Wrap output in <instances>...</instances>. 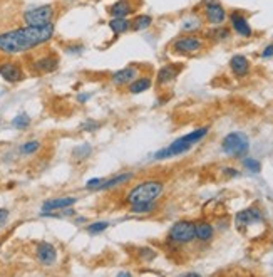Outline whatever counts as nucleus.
Listing matches in <instances>:
<instances>
[{"mask_svg":"<svg viewBox=\"0 0 273 277\" xmlns=\"http://www.w3.org/2000/svg\"><path fill=\"white\" fill-rule=\"evenodd\" d=\"M56 26H26L12 29L7 32H0V54L4 56H18L36 49L39 46L47 44L54 37Z\"/></svg>","mask_w":273,"mask_h":277,"instance_id":"f257e3e1","label":"nucleus"},{"mask_svg":"<svg viewBox=\"0 0 273 277\" xmlns=\"http://www.w3.org/2000/svg\"><path fill=\"white\" fill-rule=\"evenodd\" d=\"M208 131H210V128L203 126V128H198V130L188 133V135L178 138V140H174L170 146L156 151L154 158L156 160H168V158H174V156L184 155V153H188L196 143H200L201 140H203V138L208 135Z\"/></svg>","mask_w":273,"mask_h":277,"instance_id":"f03ea898","label":"nucleus"},{"mask_svg":"<svg viewBox=\"0 0 273 277\" xmlns=\"http://www.w3.org/2000/svg\"><path fill=\"white\" fill-rule=\"evenodd\" d=\"M164 192V183L161 180L150 178L144 180L141 183H138L131 192L126 195L128 205L134 203H142V202H158V198L161 197Z\"/></svg>","mask_w":273,"mask_h":277,"instance_id":"7ed1b4c3","label":"nucleus"},{"mask_svg":"<svg viewBox=\"0 0 273 277\" xmlns=\"http://www.w3.org/2000/svg\"><path fill=\"white\" fill-rule=\"evenodd\" d=\"M248 150H250V141H248V136L242 131L228 133L222 141V151L224 155L233 156V158H243V156H246Z\"/></svg>","mask_w":273,"mask_h":277,"instance_id":"20e7f679","label":"nucleus"},{"mask_svg":"<svg viewBox=\"0 0 273 277\" xmlns=\"http://www.w3.org/2000/svg\"><path fill=\"white\" fill-rule=\"evenodd\" d=\"M54 17H56V6L46 4V6H39L26 11L22 16V21L26 26H46V24H50L54 21Z\"/></svg>","mask_w":273,"mask_h":277,"instance_id":"39448f33","label":"nucleus"},{"mask_svg":"<svg viewBox=\"0 0 273 277\" xmlns=\"http://www.w3.org/2000/svg\"><path fill=\"white\" fill-rule=\"evenodd\" d=\"M168 240L174 245H188L194 240V222L180 220L168 232Z\"/></svg>","mask_w":273,"mask_h":277,"instance_id":"423d86ee","label":"nucleus"},{"mask_svg":"<svg viewBox=\"0 0 273 277\" xmlns=\"http://www.w3.org/2000/svg\"><path fill=\"white\" fill-rule=\"evenodd\" d=\"M204 49V41L198 36H183L171 44V51L178 56H194Z\"/></svg>","mask_w":273,"mask_h":277,"instance_id":"0eeeda50","label":"nucleus"},{"mask_svg":"<svg viewBox=\"0 0 273 277\" xmlns=\"http://www.w3.org/2000/svg\"><path fill=\"white\" fill-rule=\"evenodd\" d=\"M26 71L22 63L16 59H4L0 61V78L8 84H17L26 79Z\"/></svg>","mask_w":273,"mask_h":277,"instance_id":"6e6552de","label":"nucleus"},{"mask_svg":"<svg viewBox=\"0 0 273 277\" xmlns=\"http://www.w3.org/2000/svg\"><path fill=\"white\" fill-rule=\"evenodd\" d=\"M262 222H263V213L258 207L245 208V210H242V212H238L236 217H234V225H236V228H240V230L255 225V223H262Z\"/></svg>","mask_w":273,"mask_h":277,"instance_id":"1a4fd4ad","label":"nucleus"},{"mask_svg":"<svg viewBox=\"0 0 273 277\" xmlns=\"http://www.w3.org/2000/svg\"><path fill=\"white\" fill-rule=\"evenodd\" d=\"M59 68V56L54 52H46L32 61V69L37 74H50Z\"/></svg>","mask_w":273,"mask_h":277,"instance_id":"9d476101","label":"nucleus"},{"mask_svg":"<svg viewBox=\"0 0 273 277\" xmlns=\"http://www.w3.org/2000/svg\"><path fill=\"white\" fill-rule=\"evenodd\" d=\"M203 14H204V19H206L208 24L212 26H222V24L226 21V11L218 0H208L204 4V9H203Z\"/></svg>","mask_w":273,"mask_h":277,"instance_id":"9b49d317","label":"nucleus"},{"mask_svg":"<svg viewBox=\"0 0 273 277\" xmlns=\"http://www.w3.org/2000/svg\"><path fill=\"white\" fill-rule=\"evenodd\" d=\"M36 259L39 260L40 265L52 267L57 262V249L50 242H37L36 245Z\"/></svg>","mask_w":273,"mask_h":277,"instance_id":"f8f14e48","label":"nucleus"},{"mask_svg":"<svg viewBox=\"0 0 273 277\" xmlns=\"http://www.w3.org/2000/svg\"><path fill=\"white\" fill-rule=\"evenodd\" d=\"M181 71H183V66H181V64H166V66H162V68L158 71V74H156L158 88H162V86H168L170 83H173V81L180 76Z\"/></svg>","mask_w":273,"mask_h":277,"instance_id":"ddd939ff","label":"nucleus"},{"mask_svg":"<svg viewBox=\"0 0 273 277\" xmlns=\"http://www.w3.org/2000/svg\"><path fill=\"white\" fill-rule=\"evenodd\" d=\"M230 22H232V29L238 36L245 37V39L253 36V29L250 26V22H248V19L245 16H242V12L234 11L230 14Z\"/></svg>","mask_w":273,"mask_h":277,"instance_id":"4468645a","label":"nucleus"},{"mask_svg":"<svg viewBox=\"0 0 273 277\" xmlns=\"http://www.w3.org/2000/svg\"><path fill=\"white\" fill-rule=\"evenodd\" d=\"M136 78H138V68L131 64V66H126V68L116 71V73H112L111 81L114 86H118V88H124V86H128L129 83H132Z\"/></svg>","mask_w":273,"mask_h":277,"instance_id":"2eb2a0df","label":"nucleus"},{"mask_svg":"<svg viewBox=\"0 0 273 277\" xmlns=\"http://www.w3.org/2000/svg\"><path fill=\"white\" fill-rule=\"evenodd\" d=\"M74 203H78V197H57V198H49L42 203V212H54V210H62L67 207H72Z\"/></svg>","mask_w":273,"mask_h":277,"instance_id":"dca6fc26","label":"nucleus"},{"mask_svg":"<svg viewBox=\"0 0 273 277\" xmlns=\"http://www.w3.org/2000/svg\"><path fill=\"white\" fill-rule=\"evenodd\" d=\"M230 69H232V73L236 76V78H245V76L250 73V61H248L245 56L236 54L230 59Z\"/></svg>","mask_w":273,"mask_h":277,"instance_id":"f3484780","label":"nucleus"},{"mask_svg":"<svg viewBox=\"0 0 273 277\" xmlns=\"http://www.w3.org/2000/svg\"><path fill=\"white\" fill-rule=\"evenodd\" d=\"M213 235H214V228L210 222L206 220L194 222V240L208 243V242H212Z\"/></svg>","mask_w":273,"mask_h":277,"instance_id":"a211bd4d","label":"nucleus"},{"mask_svg":"<svg viewBox=\"0 0 273 277\" xmlns=\"http://www.w3.org/2000/svg\"><path fill=\"white\" fill-rule=\"evenodd\" d=\"M132 12H134V6L131 0H118V2H114L108 9V14L111 17H128Z\"/></svg>","mask_w":273,"mask_h":277,"instance_id":"6ab92c4d","label":"nucleus"},{"mask_svg":"<svg viewBox=\"0 0 273 277\" xmlns=\"http://www.w3.org/2000/svg\"><path fill=\"white\" fill-rule=\"evenodd\" d=\"M132 178H134V173H131V171H126V173H119L116 176H112V178L104 180L98 190H111V188L121 187V185L128 183V181H131Z\"/></svg>","mask_w":273,"mask_h":277,"instance_id":"aec40b11","label":"nucleus"},{"mask_svg":"<svg viewBox=\"0 0 273 277\" xmlns=\"http://www.w3.org/2000/svg\"><path fill=\"white\" fill-rule=\"evenodd\" d=\"M152 86V81L150 76H138L136 79L132 81V83L128 84V91L131 94H141L148 91Z\"/></svg>","mask_w":273,"mask_h":277,"instance_id":"412c9836","label":"nucleus"},{"mask_svg":"<svg viewBox=\"0 0 273 277\" xmlns=\"http://www.w3.org/2000/svg\"><path fill=\"white\" fill-rule=\"evenodd\" d=\"M109 29H111L116 36L124 34V32H128L129 29H131V21H128L126 17H112L111 21H109Z\"/></svg>","mask_w":273,"mask_h":277,"instance_id":"4be33fe9","label":"nucleus"},{"mask_svg":"<svg viewBox=\"0 0 273 277\" xmlns=\"http://www.w3.org/2000/svg\"><path fill=\"white\" fill-rule=\"evenodd\" d=\"M154 210H158V203H156V202H142V203L129 205V212H131V213H136V215L152 213Z\"/></svg>","mask_w":273,"mask_h":277,"instance_id":"5701e85b","label":"nucleus"},{"mask_svg":"<svg viewBox=\"0 0 273 277\" xmlns=\"http://www.w3.org/2000/svg\"><path fill=\"white\" fill-rule=\"evenodd\" d=\"M152 24V17L151 16H146V14H141V16H136L131 21V31H146L148 27H151Z\"/></svg>","mask_w":273,"mask_h":277,"instance_id":"b1692460","label":"nucleus"},{"mask_svg":"<svg viewBox=\"0 0 273 277\" xmlns=\"http://www.w3.org/2000/svg\"><path fill=\"white\" fill-rule=\"evenodd\" d=\"M40 148H42V143L39 140H28L26 143H22L20 148H18V151H20V155L30 156V155H36Z\"/></svg>","mask_w":273,"mask_h":277,"instance_id":"393cba45","label":"nucleus"},{"mask_svg":"<svg viewBox=\"0 0 273 277\" xmlns=\"http://www.w3.org/2000/svg\"><path fill=\"white\" fill-rule=\"evenodd\" d=\"M230 29L228 27H223V26H214V29L208 32V39H213V41H226L230 37Z\"/></svg>","mask_w":273,"mask_h":277,"instance_id":"a878e982","label":"nucleus"},{"mask_svg":"<svg viewBox=\"0 0 273 277\" xmlns=\"http://www.w3.org/2000/svg\"><path fill=\"white\" fill-rule=\"evenodd\" d=\"M90 153H92V148H90V145H88V143H84V145H79L78 148H74L72 156H74V160L84 161L89 158Z\"/></svg>","mask_w":273,"mask_h":277,"instance_id":"bb28decb","label":"nucleus"},{"mask_svg":"<svg viewBox=\"0 0 273 277\" xmlns=\"http://www.w3.org/2000/svg\"><path fill=\"white\" fill-rule=\"evenodd\" d=\"M30 121L32 119L27 113H20L12 119V126L17 128V130H27V128L30 126Z\"/></svg>","mask_w":273,"mask_h":277,"instance_id":"cd10ccee","label":"nucleus"},{"mask_svg":"<svg viewBox=\"0 0 273 277\" xmlns=\"http://www.w3.org/2000/svg\"><path fill=\"white\" fill-rule=\"evenodd\" d=\"M243 166H245L248 171H252V173H260L262 171V163L255 158H245V156H243Z\"/></svg>","mask_w":273,"mask_h":277,"instance_id":"c85d7f7f","label":"nucleus"},{"mask_svg":"<svg viewBox=\"0 0 273 277\" xmlns=\"http://www.w3.org/2000/svg\"><path fill=\"white\" fill-rule=\"evenodd\" d=\"M109 227V222H94L90 223V225H88V232L90 233V235H98V233H102L106 228Z\"/></svg>","mask_w":273,"mask_h":277,"instance_id":"c756f323","label":"nucleus"},{"mask_svg":"<svg viewBox=\"0 0 273 277\" xmlns=\"http://www.w3.org/2000/svg\"><path fill=\"white\" fill-rule=\"evenodd\" d=\"M198 29H201L200 19H190V21L183 22V31L184 32H193V31H198Z\"/></svg>","mask_w":273,"mask_h":277,"instance_id":"7c9ffc66","label":"nucleus"},{"mask_svg":"<svg viewBox=\"0 0 273 277\" xmlns=\"http://www.w3.org/2000/svg\"><path fill=\"white\" fill-rule=\"evenodd\" d=\"M100 128V123L99 121H94V119H88L80 125V131H88V133H92V131H98Z\"/></svg>","mask_w":273,"mask_h":277,"instance_id":"2f4dec72","label":"nucleus"},{"mask_svg":"<svg viewBox=\"0 0 273 277\" xmlns=\"http://www.w3.org/2000/svg\"><path fill=\"white\" fill-rule=\"evenodd\" d=\"M102 181H104V178H92V180H89L88 183H86V188L88 190H98Z\"/></svg>","mask_w":273,"mask_h":277,"instance_id":"473e14b6","label":"nucleus"},{"mask_svg":"<svg viewBox=\"0 0 273 277\" xmlns=\"http://www.w3.org/2000/svg\"><path fill=\"white\" fill-rule=\"evenodd\" d=\"M8 217H10L8 210L7 208H0V227H4L8 222Z\"/></svg>","mask_w":273,"mask_h":277,"instance_id":"72a5a7b5","label":"nucleus"},{"mask_svg":"<svg viewBox=\"0 0 273 277\" xmlns=\"http://www.w3.org/2000/svg\"><path fill=\"white\" fill-rule=\"evenodd\" d=\"M262 57L263 59H268V57H273V44H268L265 49L262 51Z\"/></svg>","mask_w":273,"mask_h":277,"instance_id":"f704fd0d","label":"nucleus"},{"mask_svg":"<svg viewBox=\"0 0 273 277\" xmlns=\"http://www.w3.org/2000/svg\"><path fill=\"white\" fill-rule=\"evenodd\" d=\"M224 171V175H230V176H238L240 173H238V170H234V168H223Z\"/></svg>","mask_w":273,"mask_h":277,"instance_id":"c9c22d12","label":"nucleus"},{"mask_svg":"<svg viewBox=\"0 0 273 277\" xmlns=\"http://www.w3.org/2000/svg\"><path fill=\"white\" fill-rule=\"evenodd\" d=\"M89 98H90V94H80V96L78 98V101H79V103H86Z\"/></svg>","mask_w":273,"mask_h":277,"instance_id":"e433bc0d","label":"nucleus"},{"mask_svg":"<svg viewBox=\"0 0 273 277\" xmlns=\"http://www.w3.org/2000/svg\"><path fill=\"white\" fill-rule=\"evenodd\" d=\"M0 247H2V242H0Z\"/></svg>","mask_w":273,"mask_h":277,"instance_id":"4c0bfd02","label":"nucleus"},{"mask_svg":"<svg viewBox=\"0 0 273 277\" xmlns=\"http://www.w3.org/2000/svg\"><path fill=\"white\" fill-rule=\"evenodd\" d=\"M0 121H2V119H0Z\"/></svg>","mask_w":273,"mask_h":277,"instance_id":"58836bf2","label":"nucleus"}]
</instances>
